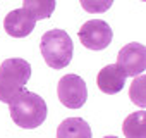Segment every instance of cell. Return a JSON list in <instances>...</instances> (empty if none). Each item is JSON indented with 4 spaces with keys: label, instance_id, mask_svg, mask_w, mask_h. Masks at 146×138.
I'll return each instance as SVG.
<instances>
[{
    "label": "cell",
    "instance_id": "obj_10",
    "mask_svg": "<svg viewBox=\"0 0 146 138\" xmlns=\"http://www.w3.org/2000/svg\"><path fill=\"white\" fill-rule=\"evenodd\" d=\"M122 131L125 138H146V112L137 111L124 119Z\"/></svg>",
    "mask_w": 146,
    "mask_h": 138
},
{
    "label": "cell",
    "instance_id": "obj_15",
    "mask_svg": "<svg viewBox=\"0 0 146 138\" xmlns=\"http://www.w3.org/2000/svg\"><path fill=\"white\" fill-rule=\"evenodd\" d=\"M143 2H144V0H143Z\"/></svg>",
    "mask_w": 146,
    "mask_h": 138
},
{
    "label": "cell",
    "instance_id": "obj_4",
    "mask_svg": "<svg viewBox=\"0 0 146 138\" xmlns=\"http://www.w3.org/2000/svg\"><path fill=\"white\" fill-rule=\"evenodd\" d=\"M57 95L62 105L69 109H81L88 98V88L81 76L78 74H67L60 78L57 85Z\"/></svg>",
    "mask_w": 146,
    "mask_h": 138
},
{
    "label": "cell",
    "instance_id": "obj_12",
    "mask_svg": "<svg viewBox=\"0 0 146 138\" xmlns=\"http://www.w3.org/2000/svg\"><path fill=\"white\" fill-rule=\"evenodd\" d=\"M144 83H146V78L143 74L139 76H134V81L131 83V100L139 105V107H144L146 105V93H144Z\"/></svg>",
    "mask_w": 146,
    "mask_h": 138
},
{
    "label": "cell",
    "instance_id": "obj_1",
    "mask_svg": "<svg viewBox=\"0 0 146 138\" xmlns=\"http://www.w3.org/2000/svg\"><path fill=\"white\" fill-rule=\"evenodd\" d=\"M11 117L14 124L24 129H35L46 119V102L28 90H23L11 104Z\"/></svg>",
    "mask_w": 146,
    "mask_h": 138
},
{
    "label": "cell",
    "instance_id": "obj_7",
    "mask_svg": "<svg viewBox=\"0 0 146 138\" xmlns=\"http://www.w3.org/2000/svg\"><path fill=\"white\" fill-rule=\"evenodd\" d=\"M35 24H36V19L26 9H14L4 19V28H5L7 35L14 36V38L28 36L35 29Z\"/></svg>",
    "mask_w": 146,
    "mask_h": 138
},
{
    "label": "cell",
    "instance_id": "obj_2",
    "mask_svg": "<svg viewBox=\"0 0 146 138\" xmlns=\"http://www.w3.org/2000/svg\"><path fill=\"white\" fill-rule=\"evenodd\" d=\"M31 78V66L28 60L14 57L0 66V102L11 104Z\"/></svg>",
    "mask_w": 146,
    "mask_h": 138
},
{
    "label": "cell",
    "instance_id": "obj_5",
    "mask_svg": "<svg viewBox=\"0 0 146 138\" xmlns=\"http://www.w3.org/2000/svg\"><path fill=\"white\" fill-rule=\"evenodd\" d=\"M112 38H113L112 28L102 19L86 21L83 24V28L79 29V40L90 50H103V48H107L110 45Z\"/></svg>",
    "mask_w": 146,
    "mask_h": 138
},
{
    "label": "cell",
    "instance_id": "obj_9",
    "mask_svg": "<svg viewBox=\"0 0 146 138\" xmlns=\"http://www.w3.org/2000/svg\"><path fill=\"white\" fill-rule=\"evenodd\" d=\"M57 138H91V128L81 117H67L58 124Z\"/></svg>",
    "mask_w": 146,
    "mask_h": 138
},
{
    "label": "cell",
    "instance_id": "obj_11",
    "mask_svg": "<svg viewBox=\"0 0 146 138\" xmlns=\"http://www.w3.org/2000/svg\"><path fill=\"white\" fill-rule=\"evenodd\" d=\"M57 5V0H23V9H26L36 21L48 19Z\"/></svg>",
    "mask_w": 146,
    "mask_h": 138
},
{
    "label": "cell",
    "instance_id": "obj_8",
    "mask_svg": "<svg viewBox=\"0 0 146 138\" xmlns=\"http://www.w3.org/2000/svg\"><path fill=\"white\" fill-rule=\"evenodd\" d=\"M125 73L117 66V64H110V66H105L102 71L98 73V78H96V85L98 88L107 93V95H115L119 93L124 85H125Z\"/></svg>",
    "mask_w": 146,
    "mask_h": 138
},
{
    "label": "cell",
    "instance_id": "obj_14",
    "mask_svg": "<svg viewBox=\"0 0 146 138\" xmlns=\"http://www.w3.org/2000/svg\"><path fill=\"white\" fill-rule=\"evenodd\" d=\"M105 138H117V136H105Z\"/></svg>",
    "mask_w": 146,
    "mask_h": 138
},
{
    "label": "cell",
    "instance_id": "obj_13",
    "mask_svg": "<svg viewBox=\"0 0 146 138\" xmlns=\"http://www.w3.org/2000/svg\"><path fill=\"white\" fill-rule=\"evenodd\" d=\"M83 9L90 14H100V12H107L112 4H113V0H79Z\"/></svg>",
    "mask_w": 146,
    "mask_h": 138
},
{
    "label": "cell",
    "instance_id": "obj_3",
    "mask_svg": "<svg viewBox=\"0 0 146 138\" xmlns=\"http://www.w3.org/2000/svg\"><path fill=\"white\" fill-rule=\"evenodd\" d=\"M40 48L45 62L52 69H64L65 66H69V62L72 60V52H74L72 40L64 29L46 31L41 36Z\"/></svg>",
    "mask_w": 146,
    "mask_h": 138
},
{
    "label": "cell",
    "instance_id": "obj_6",
    "mask_svg": "<svg viewBox=\"0 0 146 138\" xmlns=\"http://www.w3.org/2000/svg\"><path fill=\"white\" fill-rule=\"evenodd\" d=\"M117 66L125 73V76H139L146 69V48L143 43H127L120 48L117 55Z\"/></svg>",
    "mask_w": 146,
    "mask_h": 138
}]
</instances>
